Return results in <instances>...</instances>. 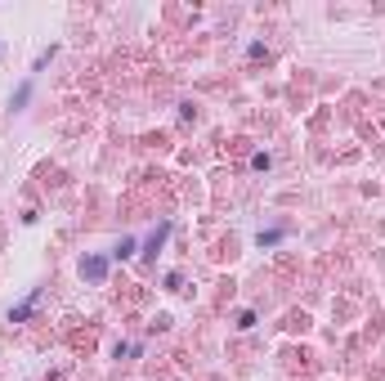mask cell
I'll return each instance as SVG.
<instances>
[{
	"mask_svg": "<svg viewBox=\"0 0 385 381\" xmlns=\"http://www.w3.org/2000/svg\"><path fill=\"white\" fill-rule=\"evenodd\" d=\"M103 269H108L103 260H85V274H90V278H103Z\"/></svg>",
	"mask_w": 385,
	"mask_h": 381,
	"instance_id": "obj_1",
	"label": "cell"
}]
</instances>
